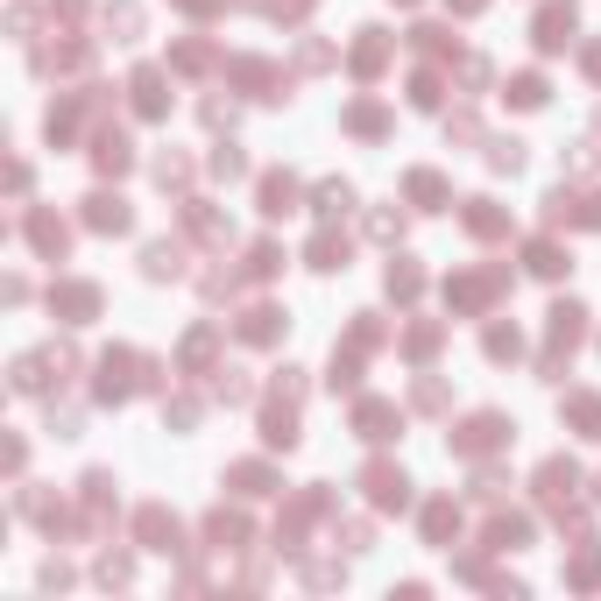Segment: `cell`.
<instances>
[{
    "label": "cell",
    "instance_id": "3957f363",
    "mask_svg": "<svg viewBox=\"0 0 601 601\" xmlns=\"http://www.w3.org/2000/svg\"><path fill=\"white\" fill-rule=\"evenodd\" d=\"M92 227H107V234H121V227H128V206H121V198H92Z\"/></svg>",
    "mask_w": 601,
    "mask_h": 601
},
{
    "label": "cell",
    "instance_id": "9c48e42d",
    "mask_svg": "<svg viewBox=\"0 0 601 601\" xmlns=\"http://www.w3.org/2000/svg\"><path fill=\"white\" fill-rule=\"evenodd\" d=\"M510 100H517V107H538V100H545V79H517V85H510Z\"/></svg>",
    "mask_w": 601,
    "mask_h": 601
},
{
    "label": "cell",
    "instance_id": "7a4b0ae2",
    "mask_svg": "<svg viewBox=\"0 0 601 601\" xmlns=\"http://www.w3.org/2000/svg\"><path fill=\"white\" fill-rule=\"evenodd\" d=\"M566 36H574V7H545V15H538V43H545V50H559Z\"/></svg>",
    "mask_w": 601,
    "mask_h": 601
},
{
    "label": "cell",
    "instance_id": "52a82bcc",
    "mask_svg": "<svg viewBox=\"0 0 601 601\" xmlns=\"http://www.w3.org/2000/svg\"><path fill=\"white\" fill-rule=\"evenodd\" d=\"M347 206H354V192H347V185H319V213H347Z\"/></svg>",
    "mask_w": 601,
    "mask_h": 601
},
{
    "label": "cell",
    "instance_id": "5b68a950",
    "mask_svg": "<svg viewBox=\"0 0 601 601\" xmlns=\"http://www.w3.org/2000/svg\"><path fill=\"white\" fill-rule=\"evenodd\" d=\"M135 92H142V113H163V79H156V71H142Z\"/></svg>",
    "mask_w": 601,
    "mask_h": 601
},
{
    "label": "cell",
    "instance_id": "6da1fadb",
    "mask_svg": "<svg viewBox=\"0 0 601 601\" xmlns=\"http://www.w3.org/2000/svg\"><path fill=\"white\" fill-rule=\"evenodd\" d=\"M57 311H71V326H79V319H92V304H100V290H92V283H64V290H57Z\"/></svg>",
    "mask_w": 601,
    "mask_h": 601
},
{
    "label": "cell",
    "instance_id": "30bf717a",
    "mask_svg": "<svg viewBox=\"0 0 601 601\" xmlns=\"http://www.w3.org/2000/svg\"><path fill=\"white\" fill-rule=\"evenodd\" d=\"M36 248H50V255H57V248H64V227H57V219H50V213L36 219Z\"/></svg>",
    "mask_w": 601,
    "mask_h": 601
},
{
    "label": "cell",
    "instance_id": "277c9868",
    "mask_svg": "<svg viewBox=\"0 0 601 601\" xmlns=\"http://www.w3.org/2000/svg\"><path fill=\"white\" fill-rule=\"evenodd\" d=\"M340 262H347V248L332 241V234H319V241H311V269H340Z\"/></svg>",
    "mask_w": 601,
    "mask_h": 601
},
{
    "label": "cell",
    "instance_id": "ba28073f",
    "mask_svg": "<svg viewBox=\"0 0 601 601\" xmlns=\"http://www.w3.org/2000/svg\"><path fill=\"white\" fill-rule=\"evenodd\" d=\"M177 269H185V262H177V248H163V241L149 248V276H177Z\"/></svg>",
    "mask_w": 601,
    "mask_h": 601
},
{
    "label": "cell",
    "instance_id": "8992f818",
    "mask_svg": "<svg viewBox=\"0 0 601 601\" xmlns=\"http://www.w3.org/2000/svg\"><path fill=\"white\" fill-rule=\"evenodd\" d=\"M262 213H290V177H269V185H262Z\"/></svg>",
    "mask_w": 601,
    "mask_h": 601
}]
</instances>
